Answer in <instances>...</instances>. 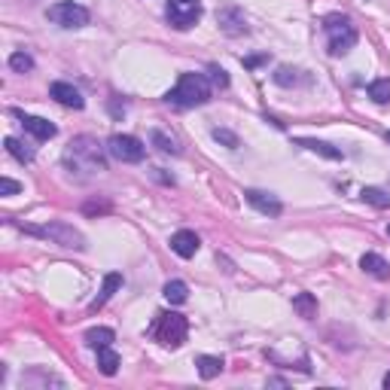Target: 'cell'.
Masks as SVG:
<instances>
[{"label":"cell","mask_w":390,"mask_h":390,"mask_svg":"<svg viewBox=\"0 0 390 390\" xmlns=\"http://www.w3.org/2000/svg\"><path fill=\"white\" fill-rule=\"evenodd\" d=\"M61 162H65L67 174L74 177V180H91V177H98L101 171H107L104 147L98 144V138H91V134H80V138L70 140L65 155H61Z\"/></svg>","instance_id":"1"},{"label":"cell","mask_w":390,"mask_h":390,"mask_svg":"<svg viewBox=\"0 0 390 390\" xmlns=\"http://www.w3.org/2000/svg\"><path fill=\"white\" fill-rule=\"evenodd\" d=\"M168 104H174V107H202V104L210 101V80L204 74H180V80H177V86L165 95Z\"/></svg>","instance_id":"2"},{"label":"cell","mask_w":390,"mask_h":390,"mask_svg":"<svg viewBox=\"0 0 390 390\" xmlns=\"http://www.w3.org/2000/svg\"><path fill=\"white\" fill-rule=\"evenodd\" d=\"M28 235H37V238H46L58 247H67V250H86V238L83 232H76L74 226L67 223H46V226H22Z\"/></svg>","instance_id":"3"},{"label":"cell","mask_w":390,"mask_h":390,"mask_svg":"<svg viewBox=\"0 0 390 390\" xmlns=\"http://www.w3.org/2000/svg\"><path fill=\"white\" fill-rule=\"evenodd\" d=\"M323 31H326V37H329V52L332 55H347L354 46H357V28L351 25L347 16H326Z\"/></svg>","instance_id":"4"},{"label":"cell","mask_w":390,"mask_h":390,"mask_svg":"<svg viewBox=\"0 0 390 390\" xmlns=\"http://www.w3.org/2000/svg\"><path fill=\"white\" fill-rule=\"evenodd\" d=\"M153 336L159 338L165 347H180L189 336V321L183 314H177V311H165V314L155 317Z\"/></svg>","instance_id":"5"},{"label":"cell","mask_w":390,"mask_h":390,"mask_svg":"<svg viewBox=\"0 0 390 390\" xmlns=\"http://www.w3.org/2000/svg\"><path fill=\"white\" fill-rule=\"evenodd\" d=\"M202 12H204L202 0H168V6H165L168 22H171L177 31H189V28L202 19Z\"/></svg>","instance_id":"6"},{"label":"cell","mask_w":390,"mask_h":390,"mask_svg":"<svg viewBox=\"0 0 390 390\" xmlns=\"http://www.w3.org/2000/svg\"><path fill=\"white\" fill-rule=\"evenodd\" d=\"M46 19L58 28H83L89 25V10L74 0H61V3H52L46 10Z\"/></svg>","instance_id":"7"},{"label":"cell","mask_w":390,"mask_h":390,"mask_svg":"<svg viewBox=\"0 0 390 390\" xmlns=\"http://www.w3.org/2000/svg\"><path fill=\"white\" fill-rule=\"evenodd\" d=\"M107 153L113 155V159L134 165V162H144L147 147H144V140H138L134 134H113V138L107 140Z\"/></svg>","instance_id":"8"},{"label":"cell","mask_w":390,"mask_h":390,"mask_svg":"<svg viewBox=\"0 0 390 390\" xmlns=\"http://www.w3.org/2000/svg\"><path fill=\"white\" fill-rule=\"evenodd\" d=\"M244 198H247V204H250V208H257L259 214H266V217H281L283 214V204L272 193H262V189H247Z\"/></svg>","instance_id":"9"},{"label":"cell","mask_w":390,"mask_h":390,"mask_svg":"<svg viewBox=\"0 0 390 390\" xmlns=\"http://www.w3.org/2000/svg\"><path fill=\"white\" fill-rule=\"evenodd\" d=\"M49 98H55V101H58L61 107H67V110H83V107H86L80 89H74L70 83H61V80L49 86Z\"/></svg>","instance_id":"10"},{"label":"cell","mask_w":390,"mask_h":390,"mask_svg":"<svg viewBox=\"0 0 390 390\" xmlns=\"http://www.w3.org/2000/svg\"><path fill=\"white\" fill-rule=\"evenodd\" d=\"M217 22H219V28H223L226 34H229V37L247 34V19H244V12H241L238 6H226V10H219Z\"/></svg>","instance_id":"11"},{"label":"cell","mask_w":390,"mask_h":390,"mask_svg":"<svg viewBox=\"0 0 390 390\" xmlns=\"http://www.w3.org/2000/svg\"><path fill=\"white\" fill-rule=\"evenodd\" d=\"M198 247H202V241H198V235L195 232H189V229H180V232H174L171 235V250L180 259H193L198 253Z\"/></svg>","instance_id":"12"},{"label":"cell","mask_w":390,"mask_h":390,"mask_svg":"<svg viewBox=\"0 0 390 390\" xmlns=\"http://www.w3.org/2000/svg\"><path fill=\"white\" fill-rule=\"evenodd\" d=\"M360 268L378 281H390V262L384 257H378V253H363L360 257Z\"/></svg>","instance_id":"13"},{"label":"cell","mask_w":390,"mask_h":390,"mask_svg":"<svg viewBox=\"0 0 390 390\" xmlns=\"http://www.w3.org/2000/svg\"><path fill=\"white\" fill-rule=\"evenodd\" d=\"M119 287H122V274H119V272H110L107 278H104V287H101V293H98V299L89 305L91 314H95V311H101L104 305H107V302L113 299V293H116Z\"/></svg>","instance_id":"14"},{"label":"cell","mask_w":390,"mask_h":390,"mask_svg":"<svg viewBox=\"0 0 390 390\" xmlns=\"http://www.w3.org/2000/svg\"><path fill=\"white\" fill-rule=\"evenodd\" d=\"M19 116H22V113H19ZM22 125H25V131H31L37 140H49V138H55V131H58L43 116H22Z\"/></svg>","instance_id":"15"},{"label":"cell","mask_w":390,"mask_h":390,"mask_svg":"<svg viewBox=\"0 0 390 390\" xmlns=\"http://www.w3.org/2000/svg\"><path fill=\"white\" fill-rule=\"evenodd\" d=\"M296 144L305 147V150H311V153H317V155H323V159H332V162L345 159V153L338 150V147L326 144V140H314V138H296Z\"/></svg>","instance_id":"16"},{"label":"cell","mask_w":390,"mask_h":390,"mask_svg":"<svg viewBox=\"0 0 390 390\" xmlns=\"http://www.w3.org/2000/svg\"><path fill=\"white\" fill-rule=\"evenodd\" d=\"M195 366H198V375H202L204 381H210V378H217L219 372H223V357H210V354H202V357L195 360Z\"/></svg>","instance_id":"17"},{"label":"cell","mask_w":390,"mask_h":390,"mask_svg":"<svg viewBox=\"0 0 390 390\" xmlns=\"http://www.w3.org/2000/svg\"><path fill=\"white\" fill-rule=\"evenodd\" d=\"M113 338H116V332L110 329V326H91V329L86 332V345L89 347H107V345H113Z\"/></svg>","instance_id":"18"},{"label":"cell","mask_w":390,"mask_h":390,"mask_svg":"<svg viewBox=\"0 0 390 390\" xmlns=\"http://www.w3.org/2000/svg\"><path fill=\"white\" fill-rule=\"evenodd\" d=\"M293 311L305 321H311V317H317V299L311 293H296L293 296Z\"/></svg>","instance_id":"19"},{"label":"cell","mask_w":390,"mask_h":390,"mask_svg":"<svg viewBox=\"0 0 390 390\" xmlns=\"http://www.w3.org/2000/svg\"><path fill=\"white\" fill-rule=\"evenodd\" d=\"M98 369H101L104 375H116L119 372V354L113 351V347H98Z\"/></svg>","instance_id":"20"},{"label":"cell","mask_w":390,"mask_h":390,"mask_svg":"<svg viewBox=\"0 0 390 390\" xmlns=\"http://www.w3.org/2000/svg\"><path fill=\"white\" fill-rule=\"evenodd\" d=\"M3 147H6V153H10L16 162H22V165L34 162V150H28V147H25L19 138H6V140H3Z\"/></svg>","instance_id":"21"},{"label":"cell","mask_w":390,"mask_h":390,"mask_svg":"<svg viewBox=\"0 0 390 390\" xmlns=\"http://www.w3.org/2000/svg\"><path fill=\"white\" fill-rule=\"evenodd\" d=\"M360 198H363L366 204H372V208H390V193H384V189H378V186H366L363 193H360Z\"/></svg>","instance_id":"22"},{"label":"cell","mask_w":390,"mask_h":390,"mask_svg":"<svg viewBox=\"0 0 390 390\" xmlns=\"http://www.w3.org/2000/svg\"><path fill=\"white\" fill-rule=\"evenodd\" d=\"M165 299L171 305H183L189 299V287L183 281H168L165 283Z\"/></svg>","instance_id":"23"},{"label":"cell","mask_w":390,"mask_h":390,"mask_svg":"<svg viewBox=\"0 0 390 390\" xmlns=\"http://www.w3.org/2000/svg\"><path fill=\"white\" fill-rule=\"evenodd\" d=\"M369 98L375 104H390V80H372L369 83Z\"/></svg>","instance_id":"24"},{"label":"cell","mask_w":390,"mask_h":390,"mask_svg":"<svg viewBox=\"0 0 390 390\" xmlns=\"http://www.w3.org/2000/svg\"><path fill=\"white\" fill-rule=\"evenodd\" d=\"M150 140H153V147H159L162 153H171V155H180V144H177L174 138H168L165 131H153L150 134Z\"/></svg>","instance_id":"25"},{"label":"cell","mask_w":390,"mask_h":390,"mask_svg":"<svg viewBox=\"0 0 390 390\" xmlns=\"http://www.w3.org/2000/svg\"><path fill=\"white\" fill-rule=\"evenodd\" d=\"M10 67L16 70V74H28V70H34V58L28 52H12L10 55Z\"/></svg>","instance_id":"26"},{"label":"cell","mask_w":390,"mask_h":390,"mask_svg":"<svg viewBox=\"0 0 390 390\" xmlns=\"http://www.w3.org/2000/svg\"><path fill=\"white\" fill-rule=\"evenodd\" d=\"M214 140H217V144H226L229 150H238V147H241L238 134L229 131V129H214Z\"/></svg>","instance_id":"27"},{"label":"cell","mask_w":390,"mask_h":390,"mask_svg":"<svg viewBox=\"0 0 390 390\" xmlns=\"http://www.w3.org/2000/svg\"><path fill=\"white\" fill-rule=\"evenodd\" d=\"M299 70H293V67H278L274 70V83H278V86H296V83H299Z\"/></svg>","instance_id":"28"},{"label":"cell","mask_w":390,"mask_h":390,"mask_svg":"<svg viewBox=\"0 0 390 390\" xmlns=\"http://www.w3.org/2000/svg\"><path fill=\"white\" fill-rule=\"evenodd\" d=\"M208 74H210L208 80L214 83V86H219V89H226V86H229V76H226V70H223V67L210 65V67H208Z\"/></svg>","instance_id":"29"},{"label":"cell","mask_w":390,"mask_h":390,"mask_svg":"<svg viewBox=\"0 0 390 390\" xmlns=\"http://www.w3.org/2000/svg\"><path fill=\"white\" fill-rule=\"evenodd\" d=\"M22 193V183L10 180V177H0V195H16Z\"/></svg>","instance_id":"30"},{"label":"cell","mask_w":390,"mask_h":390,"mask_svg":"<svg viewBox=\"0 0 390 390\" xmlns=\"http://www.w3.org/2000/svg\"><path fill=\"white\" fill-rule=\"evenodd\" d=\"M384 387H387V390H390V372H387V375H384Z\"/></svg>","instance_id":"31"},{"label":"cell","mask_w":390,"mask_h":390,"mask_svg":"<svg viewBox=\"0 0 390 390\" xmlns=\"http://www.w3.org/2000/svg\"><path fill=\"white\" fill-rule=\"evenodd\" d=\"M387 235H390V226H387Z\"/></svg>","instance_id":"32"},{"label":"cell","mask_w":390,"mask_h":390,"mask_svg":"<svg viewBox=\"0 0 390 390\" xmlns=\"http://www.w3.org/2000/svg\"><path fill=\"white\" fill-rule=\"evenodd\" d=\"M387 140H390V131H387Z\"/></svg>","instance_id":"33"}]
</instances>
